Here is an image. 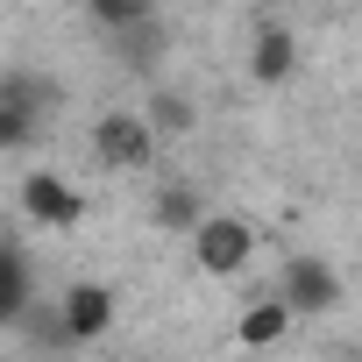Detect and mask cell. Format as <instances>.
I'll return each mask as SVG.
<instances>
[{"label":"cell","instance_id":"cell-1","mask_svg":"<svg viewBox=\"0 0 362 362\" xmlns=\"http://www.w3.org/2000/svg\"><path fill=\"white\" fill-rule=\"evenodd\" d=\"M192 263H199L206 277H242V270L256 263V228H249L242 214H206V221L192 228Z\"/></svg>","mask_w":362,"mask_h":362},{"label":"cell","instance_id":"cell-2","mask_svg":"<svg viewBox=\"0 0 362 362\" xmlns=\"http://www.w3.org/2000/svg\"><path fill=\"white\" fill-rule=\"evenodd\" d=\"M163 142H156V128H149V114H128V107H107L100 121H93V156L107 163V170H149V156H156Z\"/></svg>","mask_w":362,"mask_h":362},{"label":"cell","instance_id":"cell-3","mask_svg":"<svg viewBox=\"0 0 362 362\" xmlns=\"http://www.w3.org/2000/svg\"><path fill=\"white\" fill-rule=\"evenodd\" d=\"M277 298L291 305V320H320V313L341 305V277H334V263L298 256V263H284V291H277Z\"/></svg>","mask_w":362,"mask_h":362},{"label":"cell","instance_id":"cell-4","mask_svg":"<svg viewBox=\"0 0 362 362\" xmlns=\"http://www.w3.org/2000/svg\"><path fill=\"white\" fill-rule=\"evenodd\" d=\"M22 214H29L36 228H78V221H86V199L64 185L57 170H29V177H22Z\"/></svg>","mask_w":362,"mask_h":362},{"label":"cell","instance_id":"cell-5","mask_svg":"<svg viewBox=\"0 0 362 362\" xmlns=\"http://www.w3.org/2000/svg\"><path fill=\"white\" fill-rule=\"evenodd\" d=\"M57 327H64V341H71V348H78V341H100V334L114 327V291H107V284H93V277H86V284H71V291H64V305H57Z\"/></svg>","mask_w":362,"mask_h":362},{"label":"cell","instance_id":"cell-6","mask_svg":"<svg viewBox=\"0 0 362 362\" xmlns=\"http://www.w3.org/2000/svg\"><path fill=\"white\" fill-rule=\"evenodd\" d=\"M291 64H298V36H291L284 22H263V29L249 36V78H256V86H284Z\"/></svg>","mask_w":362,"mask_h":362},{"label":"cell","instance_id":"cell-7","mask_svg":"<svg viewBox=\"0 0 362 362\" xmlns=\"http://www.w3.org/2000/svg\"><path fill=\"white\" fill-rule=\"evenodd\" d=\"M36 86H22V78H8L0 86V156H15V149H29L36 142Z\"/></svg>","mask_w":362,"mask_h":362},{"label":"cell","instance_id":"cell-8","mask_svg":"<svg viewBox=\"0 0 362 362\" xmlns=\"http://www.w3.org/2000/svg\"><path fill=\"white\" fill-rule=\"evenodd\" d=\"M291 327H298V320H291V305H284V298H256V305H242L235 341H242V348H277Z\"/></svg>","mask_w":362,"mask_h":362},{"label":"cell","instance_id":"cell-9","mask_svg":"<svg viewBox=\"0 0 362 362\" xmlns=\"http://www.w3.org/2000/svg\"><path fill=\"white\" fill-rule=\"evenodd\" d=\"M149 214H156V228H199L206 221V199L192 192V185H156V199H149Z\"/></svg>","mask_w":362,"mask_h":362},{"label":"cell","instance_id":"cell-10","mask_svg":"<svg viewBox=\"0 0 362 362\" xmlns=\"http://www.w3.org/2000/svg\"><path fill=\"white\" fill-rule=\"evenodd\" d=\"M86 15H93L107 36H142V29H149V0H86Z\"/></svg>","mask_w":362,"mask_h":362},{"label":"cell","instance_id":"cell-11","mask_svg":"<svg viewBox=\"0 0 362 362\" xmlns=\"http://www.w3.org/2000/svg\"><path fill=\"white\" fill-rule=\"evenodd\" d=\"M149 128H156V142H170V135H192L199 114H192L185 93H149Z\"/></svg>","mask_w":362,"mask_h":362}]
</instances>
